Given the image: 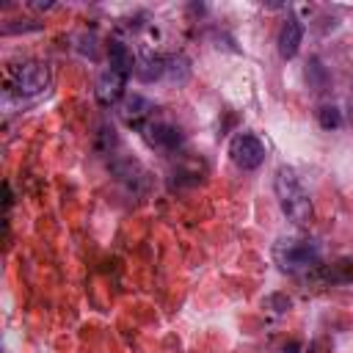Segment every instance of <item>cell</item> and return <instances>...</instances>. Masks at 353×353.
Here are the masks:
<instances>
[{
    "mask_svg": "<svg viewBox=\"0 0 353 353\" xmlns=\"http://www.w3.org/2000/svg\"><path fill=\"white\" fill-rule=\"evenodd\" d=\"M273 188H276V199L281 212L287 215V221H292L295 226H306L312 221V199L301 182V176L295 174V168L290 165H279L276 176H273Z\"/></svg>",
    "mask_w": 353,
    "mask_h": 353,
    "instance_id": "cell-1",
    "label": "cell"
},
{
    "mask_svg": "<svg viewBox=\"0 0 353 353\" xmlns=\"http://www.w3.org/2000/svg\"><path fill=\"white\" fill-rule=\"evenodd\" d=\"M273 259L279 262L281 270L298 273L320 262V245L314 240H279L273 245Z\"/></svg>",
    "mask_w": 353,
    "mask_h": 353,
    "instance_id": "cell-2",
    "label": "cell"
},
{
    "mask_svg": "<svg viewBox=\"0 0 353 353\" xmlns=\"http://www.w3.org/2000/svg\"><path fill=\"white\" fill-rule=\"evenodd\" d=\"M52 83V74H50V66L41 63V61H25V63H17L11 69V80H8V88L17 94V97H39L50 88Z\"/></svg>",
    "mask_w": 353,
    "mask_h": 353,
    "instance_id": "cell-3",
    "label": "cell"
},
{
    "mask_svg": "<svg viewBox=\"0 0 353 353\" xmlns=\"http://www.w3.org/2000/svg\"><path fill=\"white\" fill-rule=\"evenodd\" d=\"M229 157H232V163H234L237 168L254 171V168H259V165L265 163V146H262V141H259L256 135L240 132V135H234L232 143H229Z\"/></svg>",
    "mask_w": 353,
    "mask_h": 353,
    "instance_id": "cell-4",
    "label": "cell"
},
{
    "mask_svg": "<svg viewBox=\"0 0 353 353\" xmlns=\"http://www.w3.org/2000/svg\"><path fill=\"white\" fill-rule=\"evenodd\" d=\"M124 85H127V74H121L119 69L108 66L99 74V80H97V99H99V105H105V108L116 105L121 99V94H124Z\"/></svg>",
    "mask_w": 353,
    "mask_h": 353,
    "instance_id": "cell-5",
    "label": "cell"
},
{
    "mask_svg": "<svg viewBox=\"0 0 353 353\" xmlns=\"http://www.w3.org/2000/svg\"><path fill=\"white\" fill-rule=\"evenodd\" d=\"M303 41V22L298 17H287V22L279 28L276 44H279V55L281 58H295Z\"/></svg>",
    "mask_w": 353,
    "mask_h": 353,
    "instance_id": "cell-6",
    "label": "cell"
},
{
    "mask_svg": "<svg viewBox=\"0 0 353 353\" xmlns=\"http://www.w3.org/2000/svg\"><path fill=\"white\" fill-rule=\"evenodd\" d=\"M146 138L152 146H160V149H176L182 143V132L165 121H157V124H149L146 127Z\"/></svg>",
    "mask_w": 353,
    "mask_h": 353,
    "instance_id": "cell-7",
    "label": "cell"
},
{
    "mask_svg": "<svg viewBox=\"0 0 353 353\" xmlns=\"http://www.w3.org/2000/svg\"><path fill=\"white\" fill-rule=\"evenodd\" d=\"M108 58H110V66L119 69V72L127 74V77L138 69V66H135V58H132V52H130V47L121 44V41H110V44H108Z\"/></svg>",
    "mask_w": 353,
    "mask_h": 353,
    "instance_id": "cell-8",
    "label": "cell"
},
{
    "mask_svg": "<svg viewBox=\"0 0 353 353\" xmlns=\"http://www.w3.org/2000/svg\"><path fill=\"white\" fill-rule=\"evenodd\" d=\"M149 110H154V105H152L146 97H141V94L127 97V105H124V116H127V121H138V119L149 116Z\"/></svg>",
    "mask_w": 353,
    "mask_h": 353,
    "instance_id": "cell-9",
    "label": "cell"
},
{
    "mask_svg": "<svg viewBox=\"0 0 353 353\" xmlns=\"http://www.w3.org/2000/svg\"><path fill=\"white\" fill-rule=\"evenodd\" d=\"M135 74H138L143 83H152V80H157V77L165 74V61H163V58H146V61L135 69Z\"/></svg>",
    "mask_w": 353,
    "mask_h": 353,
    "instance_id": "cell-10",
    "label": "cell"
},
{
    "mask_svg": "<svg viewBox=\"0 0 353 353\" xmlns=\"http://www.w3.org/2000/svg\"><path fill=\"white\" fill-rule=\"evenodd\" d=\"M325 279H328V281H336V284L353 281V259H339V262H334V265L325 270Z\"/></svg>",
    "mask_w": 353,
    "mask_h": 353,
    "instance_id": "cell-11",
    "label": "cell"
},
{
    "mask_svg": "<svg viewBox=\"0 0 353 353\" xmlns=\"http://www.w3.org/2000/svg\"><path fill=\"white\" fill-rule=\"evenodd\" d=\"M317 121H320L323 130H336V127L342 124V113H339L336 105H323V108L317 110Z\"/></svg>",
    "mask_w": 353,
    "mask_h": 353,
    "instance_id": "cell-12",
    "label": "cell"
},
{
    "mask_svg": "<svg viewBox=\"0 0 353 353\" xmlns=\"http://www.w3.org/2000/svg\"><path fill=\"white\" fill-rule=\"evenodd\" d=\"M268 306H273V312L281 314V312L290 309V298H287V295H270V298H268Z\"/></svg>",
    "mask_w": 353,
    "mask_h": 353,
    "instance_id": "cell-13",
    "label": "cell"
},
{
    "mask_svg": "<svg viewBox=\"0 0 353 353\" xmlns=\"http://www.w3.org/2000/svg\"><path fill=\"white\" fill-rule=\"evenodd\" d=\"M281 353H301V345L298 342H290V345L281 347Z\"/></svg>",
    "mask_w": 353,
    "mask_h": 353,
    "instance_id": "cell-14",
    "label": "cell"
},
{
    "mask_svg": "<svg viewBox=\"0 0 353 353\" xmlns=\"http://www.w3.org/2000/svg\"><path fill=\"white\" fill-rule=\"evenodd\" d=\"M350 119H353V94H350Z\"/></svg>",
    "mask_w": 353,
    "mask_h": 353,
    "instance_id": "cell-15",
    "label": "cell"
}]
</instances>
